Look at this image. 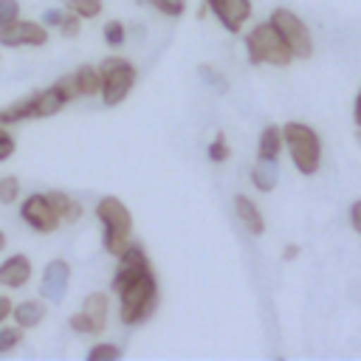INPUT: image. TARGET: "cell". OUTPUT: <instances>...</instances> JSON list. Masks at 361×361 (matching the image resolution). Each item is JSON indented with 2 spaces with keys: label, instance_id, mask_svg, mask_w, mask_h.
I'll return each instance as SVG.
<instances>
[{
  "label": "cell",
  "instance_id": "ffe728a7",
  "mask_svg": "<svg viewBox=\"0 0 361 361\" xmlns=\"http://www.w3.org/2000/svg\"><path fill=\"white\" fill-rule=\"evenodd\" d=\"M73 76H76V85H79V96H96V93H102V73H99V68L79 65L73 71Z\"/></svg>",
  "mask_w": 361,
  "mask_h": 361
},
{
  "label": "cell",
  "instance_id": "ab89813d",
  "mask_svg": "<svg viewBox=\"0 0 361 361\" xmlns=\"http://www.w3.org/2000/svg\"><path fill=\"white\" fill-rule=\"evenodd\" d=\"M3 248H6V234L0 231V251H3Z\"/></svg>",
  "mask_w": 361,
  "mask_h": 361
},
{
  "label": "cell",
  "instance_id": "d590c367",
  "mask_svg": "<svg viewBox=\"0 0 361 361\" xmlns=\"http://www.w3.org/2000/svg\"><path fill=\"white\" fill-rule=\"evenodd\" d=\"M350 223H353V228L361 234V200H355V203L350 206Z\"/></svg>",
  "mask_w": 361,
  "mask_h": 361
},
{
  "label": "cell",
  "instance_id": "6da1fadb",
  "mask_svg": "<svg viewBox=\"0 0 361 361\" xmlns=\"http://www.w3.org/2000/svg\"><path fill=\"white\" fill-rule=\"evenodd\" d=\"M245 51H248V62L259 65L268 62L274 68H285L293 59L290 45L282 39V34L274 28V23H257L248 34H245Z\"/></svg>",
  "mask_w": 361,
  "mask_h": 361
},
{
  "label": "cell",
  "instance_id": "277c9868",
  "mask_svg": "<svg viewBox=\"0 0 361 361\" xmlns=\"http://www.w3.org/2000/svg\"><path fill=\"white\" fill-rule=\"evenodd\" d=\"M99 73H102V102L107 107L121 104L135 85V68L121 56H107L102 59Z\"/></svg>",
  "mask_w": 361,
  "mask_h": 361
},
{
  "label": "cell",
  "instance_id": "5bb4252c",
  "mask_svg": "<svg viewBox=\"0 0 361 361\" xmlns=\"http://www.w3.org/2000/svg\"><path fill=\"white\" fill-rule=\"evenodd\" d=\"M11 319H14V324H17V327L31 330V327L42 324V319H45V305H42L39 299H25V302H17V305L11 307Z\"/></svg>",
  "mask_w": 361,
  "mask_h": 361
},
{
  "label": "cell",
  "instance_id": "60d3db41",
  "mask_svg": "<svg viewBox=\"0 0 361 361\" xmlns=\"http://www.w3.org/2000/svg\"><path fill=\"white\" fill-rule=\"evenodd\" d=\"M355 141H358V147H361V127H358V133H355Z\"/></svg>",
  "mask_w": 361,
  "mask_h": 361
},
{
  "label": "cell",
  "instance_id": "ba28073f",
  "mask_svg": "<svg viewBox=\"0 0 361 361\" xmlns=\"http://www.w3.org/2000/svg\"><path fill=\"white\" fill-rule=\"evenodd\" d=\"M48 42V28L34 20H14L8 25H0V45L14 48V45H45Z\"/></svg>",
  "mask_w": 361,
  "mask_h": 361
},
{
  "label": "cell",
  "instance_id": "f546056e",
  "mask_svg": "<svg viewBox=\"0 0 361 361\" xmlns=\"http://www.w3.org/2000/svg\"><path fill=\"white\" fill-rule=\"evenodd\" d=\"M56 28H59V34H62V37H76V34L82 31V17H76L73 11H68Z\"/></svg>",
  "mask_w": 361,
  "mask_h": 361
},
{
  "label": "cell",
  "instance_id": "cb8c5ba5",
  "mask_svg": "<svg viewBox=\"0 0 361 361\" xmlns=\"http://www.w3.org/2000/svg\"><path fill=\"white\" fill-rule=\"evenodd\" d=\"M197 76H200L209 87H214V90H220V93L228 90V79H226L220 71H214L212 65H200V68H197Z\"/></svg>",
  "mask_w": 361,
  "mask_h": 361
},
{
  "label": "cell",
  "instance_id": "d6a6232c",
  "mask_svg": "<svg viewBox=\"0 0 361 361\" xmlns=\"http://www.w3.org/2000/svg\"><path fill=\"white\" fill-rule=\"evenodd\" d=\"M68 324H71V330H76V333H90V336H96V333H93V324H90V319H87L82 310H79V313H73Z\"/></svg>",
  "mask_w": 361,
  "mask_h": 361
},
{
  "label": "cell",
  "instance_id": "1f68e13d",
  "mask_svg": "<svg viewBox=\"0 0 361 361\" xmlns=\"http://www.w3.org/2000/svg\"><path fill=\"white\" fill-rule=\"evenodd\" d=\"M20 17V3L17 0H0V25H8Z\"/></svg>",
  "mask_w": 361,
  "mask_h": 361
},
{
  "label": "cell",
  "instance_id": "7a4b0ae2",
  "mask_svg": "<svg viewBox=\"0 0 361 361\" xmlns=\"http://www.w3.org/2000/svg\"><path fill=\"white\" fill-rule=\"evenodd\" d=\"M282 144L288 147L290 161L302 175L319 172V166H322V141H319L313 127H307L302 121H288L282 127Z\"/></svg>",
  "mask_w": 361,
  "mask_h": 361
},
{
  "label": "cell",
  "instance_id": "52a82bcc",
  "mask_svg": "<svg viewBox=\"0 0 361 361\" xmlns=\"http://www.w3.org/2000/svg\"><path fill=\"white\" fill-rule=\"evenodd\" d=\"M20 217H23L34 231H39V234H51V231H56V226L62 223L59 214L54 212L48 195H28V197L23 200V206H20Z\"/></svg>",
  "mask_w": 361,
  "mask_h": 361
},
{
  "label": "cell",
  "instance_id": "9c48e42d",
  "mask_svg": "<svg viewBox=\"0 0 361 361\" xmlns=\"http://www.w3.org/2000/svg\"><path fill=\"white\" fill-rule=\"evenodd\" d=\"M96 217L102 220L104 234H133V214L113 195H107V197H102L96 203Z\"/></svg>",
  "mask_w": 361,
  "mask_h": 361
},
{
  "label": "cell",
  "instance_id": "8fae6325",
  "mask_svg": "<svg viewBox=\"0 0 361 361\" xmlns=\"http://www.w3.org/2000/svg\"><path fill=\"white\" fill-rule=\"evenodd\" d=\"M206 6L217 17V23H223V28L231 34H237L251 17V0H206Z\"/></svg>",
  "mask_w": 361,
  "mask_h": 361
},
{
  "label": "cell",
  "instance_id": "e575fe53",
  "mask_svg": "<svg viewBox=\"0 0 361 361\" xmlns=\"http://www.w3.org/2000/svg\"><path fill=\"white\" fill-rule=\"evenodd\" d=\"M62 17H65V11H62V8H45V14H42V20H39V23H42V25H54V28H56V25L62 23Z\"/></svg>",
  "mask_w": 361,
  "mask_h": 361
},
{
  "label": "cell",
  "instance_id": "9a60e30c",
  "mask_svg": "<svg viewBox=\"0 0 361 361\" xmlns=\"http://www.w3.org/2000/svg\"><path fill=\"white\" fill-rule=\"evenodd\" d=\"M68 104V99L59 93L56 85L34 93V118H48V116H56L62 107Z\"/></svg>",
  "mask_w": 361,
  "mask_h": 361
},
{
  "label": "cell",
  "instance_id": "7402d4cb",
  "mask_svg": "<svg viewBox=\"0 0 361 361\" xmlns=\"http://www.w3.org/2000/svg\"><path fill=\"white\" fill-rule=\"evenodd\" d=\"M62 6L82 20H93L102 14V0H62Z\"/></svg>",
  "mask_w": 361,
  "mask_h": 361
},
{
  "label": "cell",
  "instance_id": "3957f363",
  "mask_svg": "<svg viewBox=\"0 0 361 361\" xmlns=\"http://www.w3.org/2000/svg\"><path fill=\"white\" fill-rule=\"evenodd\" d=\"M118 299H121V307H118L121 324H138V322L149 319V313L158 305V282H155L152 271L138 276L135 282H130L118 293Z\"/></svg>",
  "mask_w": 361,
  "mask_h": 361
},
{
  "label": "cell",
  "instance_id": "4dcf8cb0",
  "mask_svg": "<svg viewBox=\"0 0 361 361\" xmlns=\"http://www.w3.org/2000/svg\"><path fill=\"white\" fill-rule=\"evenodd\" d=\"M54 85L59 87V93H62L68 102H71V99H79V85H76V76H73V73H68V76H59Z\"/></svg>",
  "mask_w": 361,
  "mask_h": 361
},
{
  "label": "cell",
  "instance_id": "5b68a950",
  "mask_svg": "<svg viewBox=\"0 0 361 361\" xmlns=\"http://www.w3.org/2000/svg\"><path fill=\"white\" fill-rule=\"evenodd\" d=\"M271 23H274V28L282 34V39L290 45L293 56L307 59V56L313 54V37H310V28H307L305 20L296 17L290 8H276V11L271 14Z\"/></svg>",
  "mask_w": 361,
  "mask_h": 361
},
{
  "label": "cell",
  "instance_id": "d6986e66",
  "mask_svg": "<svg viewBox=\"0 0 361 361\" xmlns=\"http://www.w3.org/2000/svg\"><path fill=\"white\" fill-rule=\"evenodd\" d=\"M282 152V127L276 124H268L262 133H259V141H257V158H276Z\"/></svg>",
  "mask_w": 361,
  "mask_h": 361
},
{
  "label": "cell",
  "instance_id": "f1b7e54d",
  "mask_svg": "<svg viewBox=\"0 0 361 361\" xmlns=\"http://www.w3.org/2000/svg\"><path fill=\"white\" fill-rule=\"evenodd\" d=\"M228 155H231V149H228L226 135H214V141L209 144V158H212L214 164H220V161H226Z\"/></svg>",
  "mask_w": 361,
  "mask_h": 361
},
{
  "label": "cell",
  "instance_id": "f35d334b",
  "mask_svg": "<svg viewBox=\"0 0 361 361\" xmlns=\"http://www.w3.org/2000/svg\"><path fill=\"white\" fill-rule=\"evenodd\" d=\"M299 254V245H288L285 251H282V259H293Z\"/></svg>",
  "mask_w": 361,
  "mask_h": 361
},
{
  "label": "cell",
  "instance_id": "8992f818",
  "mask_svg": "<svg viewBox=\"0 0 361 361\" xmlns=\"http://www.w3.org/2000/svg\"><path fill=\"white\" fill-rule=\"evenodd\" d=\"M118 265H116V274H113V290L121 293L130 282H135L138 276L149 274V259H147V251L138 245V243H130L127 251L121 257H116Z\"/></svg>",
  "mask_w": 361,
  "mask_h": 361
},
{
  "label": "cell",
  "instance_id": "836d02e7",
  "mask_svg": "<svg viewBox=\"0 0 361 361\" xmlns=\"http://www.w3.org/2000/svg\"><path fill=\"white\" fill-rule=\"evenodd\" d=\"M17 149V144H14V138L6 133V124H0V161H6V158H11V152Z\"/></svg>",
  "mask_w": 361,
  "mask_h": 361
},
{
  "label": "cell",
  "instance_id": "4316f807",
  "mask_svg": "<svg viewBox=\"0 0 361 361\" xmlns=\"http://www.w3.org/2000/svg\"><path fill=\"white\" fill-rule=\"evenodd\" d=\"M124 37H127V31H124V23H118V20H110V23L104 25V42H107L110 48H118V45H124Z\"/></svg>",
  "mask_w": 361,
  "mask_h": 361
},
{
  "label": "cell",
  "instance_id": "44dd1931",
  "mask_svg": "<svg viewBox=\"0 0 361 361\" xmlns=\"http://www.w3.org/2000/svg\"><path fill=\"white\" fill-rule=\"evenodd\" d=\"M25 118H34V93L0 110V124H17V121H25Z\"/></svg>",
  "mask_w": 361,
  "mask_h": 361
},
{
  "label": "cell",
  "instance_id": "2e32d148",
  "mask_svg": "<svg viewBox=\"0 0 361 361\" xmlns=\"http://www.w3.org/2000/svg\"><path fill=\"white\" fill-rule=\"evenodd\" d=\"M82 313L90 319L93 333L99 336V333L104 330V324H107V296H104L102 290L87 293V296H85V305H82Z\"/></svg>",
  "mask_w": 361,
  "mask_h": 361
},
{
  "label": "cell",
  "instance_id": "7c38bea8",
  "mask_svg": "<svg viewBox=\"0 0 361 361\" xmlns=\"http://www.w3.org/2000/svg\"><path fill=\"white\" fill-rule=\"evenodd\" d=\"M31 279V259L25 254H11L0 262V285L3 288H23Z\"/></svg>",
  "mask_w": 361,
  "mask_h": 361
},
{
  "label": "cell",
  "instance_id": "484cf974",
  "mask_svg": "<svg viewBox=\"0 0 361 361\" xmlns=\"http://www.w3.org/2000/svg\"><path fill=\"white\" fill-rule=\"evenodd\" d=\"M121 355L118 344H96L87 350V361H116Z\"/></svg>",
  "mask_w": 361,
  "mask_h": 361
},
{
  "label": "cell",
  "instance_id": "83f0119b",
  "mask_svg": "<svg viewBox=\"0 0 361 361\" xmlns=\"http://www.w3.org/2000/svg\"><path fill=\"white\" fill-rule=\"evenodd\" d=\"M20 197V180L14 175L0 178V203H14Z\"/></svg>",
  "mask_w": 361,
  "mask_h": 361
},
{
  "label": "cell",
  "instance_id": "603a6c76",
  "mask_svg": "<svg viewBox=\"0 0 361 361\" xmlns=\"http://www.w3.org/2000/svg\"><path fill=\"white\" fill-rule=\"evenodd\" d=\"M20 341H23V327H17V324H3L0 327V355L11 353Z\"/></svg>",
  "mask_w": 361,
  "mask_h": 361
},
{
  "label": "cell",
  "instance_id": "e0dca14e",
  "mask_svg": "<svg viewBox=\"0 0 361 361\" xmlns=\"http://www.w3.org/2000/svg\"><path fill=\"white\" fill-rule=\"evenodd\" d=\"M276 180H279V164H276V158H257V164H254V169H251V183L259 189V192H271L274 186H276Z\"/></svg>",
  "mask_w": 361,
  "mask_h": 361
},
{
  "label": "cell",
  "instance_id": "30bf717a",
  "mask_svg": "<svg viewBox=\"0 0 361 361\" xmlns=\"http://www.w3.org/2000/svg\"><path fill=\"white\" fill-rule=\"evenodd\" d=\"M71 285V265L65 259H51L39 279V296L48 302H62Z\"/></svg>",
  "mask_w": 361,
  "mask_h": 361
},
{
  "label": "cell",
  "instance_id": "74e56055",
  "mask_svg": "<svg viewBox=\"0 0 361 361\" xmlns=\"http://www.w3.org/2000/svg\"><path fill=\"white\" fill-rule=\"evenodd\" d=\"M353 121H355V127H361V90H358L355 104H353Z\"/></svg>",
  "mask_w": 361,
  "mask_h": 361
},
{
  "label": "cell",
  "instance_id": "d4e9b609",
  "mask_svg": "<svg viewBox=\"0 0 361 361\" xmlns=\"http://www.w3.org/2000/svg\"><path fill=\"white\" fill-rule=\"evenodd\" d=\"M138 3H149L152 8H158L166 17H180L186 11V0H138Z\"/></svg>",
  "mask_w": 361,
  "mask_h": 361
},
{
  "label": "cell",
  "instance_id": "ac0fdd59",
  "mask_svg": "<svg viewBox=\"0 0 361 361\" xmlns=\"http://www.w3.org/2000/svg\"><path fill=\"white\" fill-rule=\"evenodd\" d=\"M48 195V200H51V206H54V212L59 214V220H65V223H76L79 217H82V203H76L71 195H65V192H59V189H51V192H45Z\"/></svg>",
  "mask_w": 361,
  "mask_h": 361
},
{
  "label": "cell",
  "instance_id": "4fadbf2b",
  "mask_svg": "<svg viewBox=\"0 0 361 361\" xmlns=\"http://www.w3.org/2000/svg\"><path fill=\"white\" fill-rule=\"evenodd\" d=\"M234 214H237V220L245 226L248 234H262V231H265V217H262L259 206H257L248 195H237V197H234Z\"/></svg>",
  "mask_w": 361,
  "mask_h": 361
},
{
  "label": "cell",
  "instance_id": "8d00e7d4",
  "mask_svg": "<svg viewBox=\"0 0 361 361\" xmlns=\"http://www.w3.org/2000/svg\"><path fill=\"white\" fill-rule=\"evenodd\" d=\"M8 316H11V299L0 293V324H3V322H6Z\"/></svg>",
  "mask_w": 361,
  "mask_h": 361
}]
</instances>
